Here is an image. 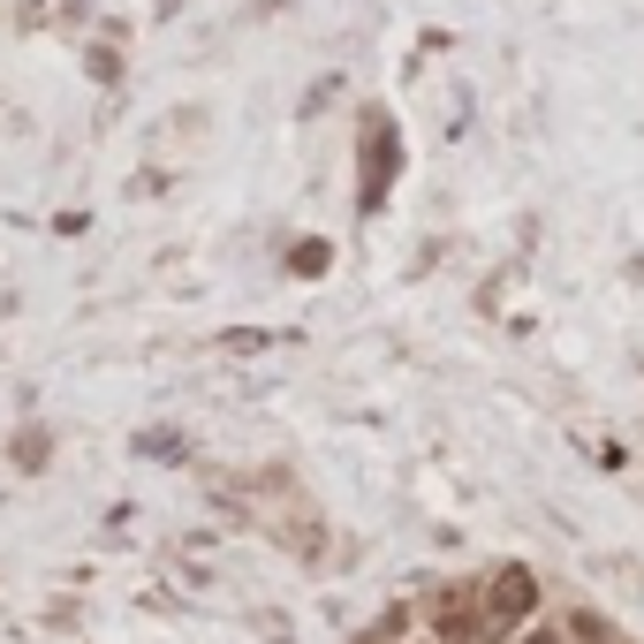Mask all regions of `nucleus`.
Segmentation results:
<instances>
[{"instance_id": "obj_1", "label": "nucleus", "mask_w": 644, "mask_h": 644, "mask_svg": "<svg viewBox=\"0 0 644 644\" xmlns=\"http://www.w3.org/2000/svg\"><path fill=\"white\" fill-rule=\"evenodd\" d=\"M531 599H538V584H531L523 569H500V584H493V599H485V615H500V622H515V615H531Z\"/></svg>"}, {"instance_id": "obj_2", "label": "nucleus", "mask_w": 644, "mask_h": 644, "mask_svg": "<svg viewBox=\"0 0 644 644\" xmlns=\"http://www.w3.org/2000/svg\"><path fill=\"white\" fill-rule=\"evenodd\" d=\"M296 274H326V243H304V251H296Z\"/></svg>"}, {"instance_id": "obj_3", "label": "nucleus", "mask_w": 644, "mask_h": 644, "mask_svg": "<svg viewBox=\"0 0 644 644\" xmlns=\"http://www.w3.org/2000/svg\"><path fill=\"white\" fill-rule=\"evenodd\" d=\"M523 644H561V637H554V630H531V637H523Z\"/></svg>"}]
</instances>
